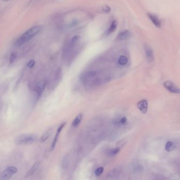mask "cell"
<instances>
[{"label":"cell","instance_id":"23","mask_svg":"<svg viewBox=\"0 0 180 180\" xmlns=\"http://www.w3.org/2000/svg\"><path fill=\"white\" fill-rule=\"evenodd\" d=\"M35 63H36V62L34 60H31L28 62V63L27 64V66L29 68H32L33 67L35 66Z\"/></svg>","mask_w":180,"mask_h":180},{"label":"cell","instance_id":"3","mask_svg":"<svg viewBox=\"0 0 180 180\" xmlns=\"http://www.w3.org/2000/svg\"><path fill=\"white\" fill-rule=\"evenodd\" d=\"M17 172V169L16 167L13 166L8 167L4 169L1 173V178L3 180H9L11 178L13 175L16 174Z\"/></svg>","mask_w":180,"mask_h":180},{"label":"cell","instance_id":"10","mask_svg":"<svg viewBox=\"0 0 180 180\" xmlns=\"http://www.w3.org/2000/svg\"><path fill=\"white\" fill-rule=\"evenodd\" d=\"M145 54L148 62H152L153 61L154 59V56L153 51L152 50L151 48L149 47H146L145 48Z\"/></svg>","mask_w":180,"mask_h":180},{"label":"cell","instance_id":"2","mask_svg":"<svg viewBox=\"0 0 180 180\" xmlns=\"http://www.w3.org/2000/svg\"><path fill=\"white\" fill-rule=\"evenodd\" d=\"M36 139V134H21L16 137L14 140V142L17 145H25L34 143Z\"/></svg>","mask_w":180,"mask_h":180},{"label":"cell","instance_id":"16","mask_svg":"<svg viewBox=\"0 0 180 180\" xmlns=\"http://www.w3.org/2000/svg\"><path fill=\"white\" fill-rule=\"evenodd\" d=\"M117 23L116 21H114L112 22L111 24L110 25L109 29L108 30V34H110L111 33L115 31V30L117 28Z\"/></svg>","mask_w":180,"mask_h":180},{"label":"cell","instance_id":"18","mask_svg":"<svg viewBox=\"0 0 180 180\" xmlns=\"http://www.w3.org/2000/svg\"><path fill=\"white\" fill-rule=\"evenodd\" d=\"M62 77V71L60 68H58L55 73V80L56 82L58 83Z\"/></svg>","mask_w":180,"mask_h":180},{"label":"cell","instance_id":"15","mask_svg":"<svg viewBox=\"0 0 180 180\" xmlns=\"http://www.w3.org/2000/svg\"><path fill=\"white\" fill-rule=\"evenodd\" d=\"M175 148V145L173 142L172 141H169L165 144V149L167 152H171L173 151Z\"/></svg>","mask_w":180,"mask_h":180},{"label":"cell","instance_id":"7","mask_svg":"<svg viewBox=\"0 0 180 180\" xmlns=\"http://www.w3.org/2000/svg\"><path fill=\"white\" fill-rule=\"evenodd\" d=\"M137 107L142 113H146L148 111V101L145 99L140 100V102H138V103H137Z\"/></svg>","mask_w":180,"mask_h":180},{"label":"cell","instance_id":"19","mask_svg":"<svg viewBox=\"0 0 180 180\" xmlns=\"http://www.w3.org/2000/svg\"><path fill=\"white\" fill-rule=\"evenodd\" d=\"M120 152V148H114L113 149H111L109 152V154L111 156H114V155H117V154L119 153V152Z\"/></svg>","mask_w":180,"mask_h":180},{"label":"cell","instance_id":"25","mask_svg":"<svg viewBox=\"0 0 180 180\" xmlns=\"http://www.w3.org/2000/svg\"><path fill=\"white\" fill-rule=\"evenodd\" d=\"M102 9H103V10L104 11L107 12L111 11V8H109L108 6H103V7L102 8Z\"/></svg>","mask_w":180,"mask_h":180},{"label":"cell","instance_id":"9","mask_svg":"<svg viewBox=\"0 0 180 180\" xmlns=\"http://www.w3.org/2000/svg\"><path fill=\"white\" fill-rule=\"evenodd\" d=\"M52 133H53V129H52V128L48 129L43 134H42V135L40 138V142L41 143L46 142L47 140L50 137V136L52 134Z\"/></svg>","mask_w":180,"mask_h":180},{"label":"cell","instance_id":"8","mask_svg":"<svg viewBox=\"0 0 180 180\" xmlns=\"http://www.w3.org/2000/svg\"><path fill=\"white\" fill-rule=\"evenodd\" d=\"M40 165L41 162L40 161H37V162H36V163L32 166L31 169H30V170L28 171L27 174H25V178H28V177L32 176V175L34 174L35 172H36V171H37V170L40 167Z\"/></svg>","mask_w":180,"mask_h":180},{"label":"cell","instance_id":"22","mask_svg":"<svg viewBox=\"0 0 180 180\" xmlns=\"http://www.w3.org/2000/svg\"><path fill=\"white\" fill-rule=\"evenodd\" d=\"M133 169L136 172H142L143 170V167L141 165H136L133 167Z\"/></svg>","mask_w":180,"mask_h":180},{"label":"cell","instance_id":"4","mask_svg":"<svg viewBox=\"0 0 180 180\" xmlns=\"http://www.w3.org/2000/svg\"><path fill=\"white\" fill-rule=\"evenodd\" d=\"M47 84V81L46 79L41 80L36 84V92L38 98H40L42 95V93L43 92L45 88L46 87Z\"/></svg>","mask_w":180,"mask_h":180},{"label":"cell","instance_id":"26","mask_svg":"<svg viewBox=\"0 0 180 180\" xmlns=\"http://www.w3.org/2000/svg\"><path fill=\"white\" fill-rule=\"evenodd\" d=\"M2 1H4V2H9V1H11V0H2Z\"/></svg>","mask_w":180,"mask_h":180},{"label":"cell","instance_id":"5","mask_svg":"<svg viewBox=\"0 0 180 180\" xmlns=\"http://www.w3.org/2000/svg\"><path fill=\"white\" fill-rule=\"evenodd\" d=\"M163 85L165 88L170 91V92L175 94H178L180 93V89L179 88L176 86L175 84H174L171 81H166L163 83Z\"/></svg>","mask_w":180,"mask_h":180},{"label":"cell","instance_id":"6","mask_svg":"<svg viewBox=\"0 0 180 180\" xmlns=\"http://www.w3.org/2000/svg\"><path fill=\"white\" fill-rule=\"evenodd\" d=\"M66 125V123L64 122V123H62V124L60 125L59 126V127L58 128L56 135L54 136V140L52 141V143L51 145V151H52L54 148H55L58 141V139H59V137L60 134L62 132V131L63 129V128H64V127Z\"/></svg>","mask_w":180,"mask_h":180},{"label":"cell","instance_id":"24","mask_svg":"<svg viewBox=\"0 0 180 180\" xmlns=\"http://www.w3.org/2000/svg\"><path fill=\"white\" fill-rule=\"evenodd\" d=\"M119 172V171L118 170L113 171L109 173V175H110V176H112L113 178H114V176H117V175H118Z\"/></svg>","mask_w":180,"mask_h":180},{"label":"cell","instance_id":"11","mask_svg":"<svg viewBox=\"0 0 180 180\" xmlns=\"http://www.w3.org/2000/svg\"><path fill=\"white\" fill-rule=\"evenodd\" d=\"M148 16L152 22V23H153L156 27H158V28H160L161 27V21L159 20L158 19V18L156 16H154L153 14H148Z\"/></svg>","mask_w":180,"mask_h":180},{"label":"cell","instance_id":"20","mask_svg":"<svg viewBox=\"0 0 180 180\" xmlns=\"http://www.w3.org/2000/svg\"><path fill=\"white\" fill-rule=\"evenodd\" d=\"M103 170L104 169L103 167H99L98 169H96V171H95V174L96 175V176H99L103 173Z\"/></svg>","mask_w":180,"mask_h":180},{"label":"cell","instance_id":"17","mask_svg":"<svg viewBox=\"0 0 180 180\" xmlns=\"http://www.w3.org/2000/svg\"><path fill=\"white\" fill-rule=\"evenodd\" d=\"M118 62L120 65L125 66L128 62V59L126 56H122L119 58Z\"/></svg>","mask_w":180,"mask_h":180},{"label":"cell","instance_id":"12","mask_svg":"<svg viewBox=\"0 0 180 180\" xmlns=\"http://www.w3.org/2000/svg\"><path fill=\"white\" fill-rule=\"evenodd\" d=\"M114 122L116 125L122 126V125H124L125 124H126L127 122V119L125 116H123L122 117H118L117 118L115 119Z\"/></svg>","mask_w":180,"mask_h":180},{"label":"cell","instance_id":"1","mask_svg":"<svg viewBox=\"0 0 180 180\" xmlns=\"http://www.w3.org/2000/svg\"><path fill=\"white\" fill-rule=\"evenodd\" d=\"M41 30V27L40 26L36 25L32 27V28L24 33L23 35H21V36L17 39L14 43V46L19 48L23 46V44L29 41L30 40H31L33 37L36 36L38 33L40 32Z\"/></svg>","mask_w":180,"mask_h":180},{"label":"cell","instance_id":"14","mask_svg":"<svg viewBox=\"0 0 180 180\" xmlns=\"http://www.w3.org/2000/svg\"><path fill=\"white\" fill-rule=\"evenodd\" d=\"M82 117H83L82 114H79V115H77L75 119L73 121V123H72V126L73 127L78 126L80 124L81 121L82 120Z\"/></svg>","mask_w":180,"mask_h":180},{"label":"cell","instance_id":"13","mask_svg":"<svg viewBox=\"0 0 180 180\" xmlns=\"http://www.w3.org/2000/svg\"><path fill=\"white\" fill-rule=\"evenodd\" d=\"M130 36V32L127 30H125L120 33L117 36V39L120 40H124L129 38Z\"/></svg>","mask_w":180,"mask_h":180},{"label":"cell","instance_id":"21","mask_svg":"<svg viewBox=\"0 0 180 180\" xmlns=\"http://www.w3.org/2000/svg\"><path fill=\"white\" fill-rule=\"evenodd\" d=\"M17 54L16 52L12 53L10 58V63H13L17 59Z\"/></svg>","mask_w":180,"mask_h":180}]
</instances>
